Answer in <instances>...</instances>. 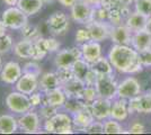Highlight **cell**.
Wrapping results in <instances>:
<instances>
[{"mask_svg": "<svg viewBox=\"0 0 151 135\" xmlns=\"http://www.w3.org/2000/svg\"><path fill=\"white\" fill-rule=\"evenodd\" d=\"M75 39L77 44H85L89 41H91V36H90V33H89L88 28L87 27H83V28H79L75 35Z\"/></svg>", "mask_w": 151, "mask_h": 135, "instance_id": "cell-38", "label": "cell"}, {"mask_svg": "<svg viewBox=\"0 0 151 135\" xmlns=\"http://www.w3.org/2000/svg\"><path fill=\"white\" fill-rule=\"evenodd\" d=\"M81 52L82 59L91 64L93 62H95L101 56V46L99 42L89 41L81 45Z\"/></svg>", "mask_w": 151, "mask_h": 135, "instance_id": "cell-18", "label": "cell"}, {"mask_svg": "<svg viewBox=\"0 0 151 135\" xmlns=\"http://www.w3.org/2000/svg\"><path fill=\"white\" fill-rule=\"evenodd\" d=\"M139 59L143 66H151V49L139 52Z\"/></svg>", "mask_w": 151, "mask_h": 135, "instance_id": "cell-44", "label": "cell"}, {"mask_svg": "<svg viewBox=\"0 0 151 135\" xmlns=\"http://www.w3.org/2000/svg\"><path fill=\"white\" fill-rule=\"evenodd\" d=\"M132 34L133 33L130 31V28L125 24H121V25L112 26L109 39H112L114 44L131 45Z\"/></svg>", "mask_w": 151, "mask_h": 135, "instance_id": "cell-14", "label": "cell"}, {"mask_svg": "<svg viewBox=\"0 0 151 135\" xmlns=\"http://www.w3.org/2000/svg\"><path fill=\"white\" fill-rule=\"evenodd\" d=\"M87 106H88V104H86L79 97H67V100L63 105L64 109L71 114H76L83 108H86Z\"/></svg>", "mask_w": 151, "mask_h": 135, "instance_id": "cell-29", "label": "cell"}, {"mask_svg": "<svg viewBox=\"0 0 151 135\" xmlns=\"http://www.w3.org/2000/svg\"><path fill=\"white\" fill-rule=\"evenodd\" d=\"M129 109H127V99L117 98L114 99L112 104V110H111V118H114L119 122H123L127 118Z\"/></svg>", "mask_w": 151, "mask_h": 135, "instance_id": "cell-21", "label": "cell"}, {"mask_svg": "<svg viewBox=\"0 0 151 135\" xmlns=\"http://www.w3.org/2000/svg\"><path fill=\"white\" fill-rule=\"evenodd\" d=\"M14 53L20 59H32L34 54V42L23 39L15 44Z\"/></svg>", "mask_w": 151, "mask_h": 135, "instance_id": "cell-24", "label": "cell"}, {"mask_svg": "<svg viewBox=\"0 0 151 135\" xmlns=\"http://www.w3.org/2000/svg\"><path fill=\"white\" fill-rule=\"evenodd\" d=\"M2 66V59H1V54H0V68Z\"/></svg>", "mask_w": 151, "mask_h": 135, "instance_id": "cell-56", "label": "cell"}, {"mask_svg": "<svg viewBox=\"0 0 151 135\" xmlns=\"http://www.w3.org/2000/svg\"><path fill=\"white\" fill-rule=\"evenodd\" d=\"M67 100V95L65 92L63 91V89L61 87L55 88L53 90H50L47 92H44V99H43V103L52 105L57 108H61L63 107V105Z\"/></svg>", "mask_w": 151, "mask_h": 135, "instance_id": "cell-20", "label": "cell"}, {"mask_svg": "<svg viewBox=\"0 0 151 135\" xmlns=\"http://www.w3.org/2000/svg\"><path fill=\"white\" fill-rule=\"evenodd\" d=\"M23 73L26 74H32V76H35V77H41L42 74V69H41V65L37 63V61L33 60L31 62H27L24 66H23Z\"/></svg>", "mask_w": 151, "mask_h": 135, "instance_id": "cell-35", "label": "cell"}, {"mask_svg": "<svg viewBox=\"0 0 151 135\" xmlns=\"http://www.w3.org/2000/svg\"><path fill=\"white\" fill-rule=\"evenodd\" d=\"M145 132V125L140 122H134L130 126V129H129V133H133V134H142Z\"/></svg>", "mask_w": 151, "mask_h": 135, "instance_id": "cell-47", "label": "cell"}, {"mask_svg": "<svg viewBox=\"0 0 151 135\" xmlns=\"http://www.w3.org/2000/svg\"><path fill=\"white\" fill-rule=\"evenodd\" d=\"M135 11L145 15V17H151V0H135L134 1Z\"/></svg>", "mask_w": 151, "mask_h": 135, "instance_id": "cell-34", "label": "cell"}, {"mask_svg": "<svg viewBox=\"0 0 151 135\" xmlns=\"http://www.w3.org/2000/svg\"><path fill=\"white\" fill-rule=\"evenodd\" d=\"M108 59L114 69L120 73L134 74L143 69L139 59V52L131 45L115 44L108 53Z\"/></svg>", "mask_w": 151, "mask_h": 135, "instance_id": "cell-1", "label": "cell"}, {"mask_svg": "<svg viewBox=\"0 0 151 135\" xmlns=\"http://www.w3.org/2000/svg\"><path fill=\"white\" fill-rule=\"evenodd\" d=\"M117 86L119 84L113 74H99L96 80L95 88L98 97L114 100L117 97Z\"/></svg>", "mask_w": 151, "mask_h": 135, "instance_id": "cell-3", "label": "cell"}, {"mask_svg": "<svg viewBox=\"0 0 151 135\" xmlns=\"http://www.w3.org/2000/svg\"><path fill=\"white\" fill-rule=\"evenodd\" d=\"M45 44H46V49L49 53H53V52H58L61 47V43L54 37H49L45 39Z\"/></svg>", "mask_w": 151, "mask_h": 135, "instance_id": "cell-42", "label": "cell"}, {"mask_svg": "<svg viewBox=\"0 0 151 135\" xmlns=\"http://www.w3.org/2000/svg\"><path fill=\"white\" fill-rule=\"evenodd\" d=\"M61 87V82L55 72H45L42 73L38 79V89L42 92H47L50 90Z\"/></svg>", "mask_w": 151, "mask_h": 135, "instance_id": "cell-19", "label": "cell"}, {"mask_svg": "<svg viewBox=\"0 0 151 135\" xmlns=\"http://www.w3.org/2000/svg\"><path fill=\"white\" fill-rule=\"evenodd\" d=\"M1 19L4 20L7 28L20 31L28 23V16L17 6H10L4 10Z\"/></svg>", "mask_w": 151, "mask_h": 135, "instance_id": "cell-6", "label": "cell"}, {"mask_svg": "<svg viewBox=\"0 0 151 135\" xmlns=\"http://www.w3.org/2000/svg\"><path fill=\"white\" fill-rule=\"evenodd\" d=\"M112 104L113 100L98 97L93 103L90 104V109L94 115L95 119L98 121H106L111 118V110H112Z\"/></svg>", "mask_w": 151, "mask_h": 135, "instance_id": "cell-11", "label": "cell"}, {"mask_svg": "<svg viewBox=\"0 0 151 135\" xmlns=\"http://www.w3.org/2000/svg\"><path fill=\"white\" fill-rule=\"evenodd\" d=\"M83 133H89V134L104 133V122L103 121H98V119H95L88 127H86V129H83Z\"/></svg>", "mask_w": 151, "mask_h": 135, "instance_id": "cell-39", "label": "cell"}, {"mask_svg": "<svg viewBox=\"0 0 151 135\" xmlns=\"http://www.w3.org/2000/svg\"><path fill=\"white\" fill-rule=\"evenodd\" d=\"M5 101H6L7 108L17 115H22L26 111L33 109L29 101V96L17 90L8 94Z\"/></svg>", "mask_w": 151, "mask_h": 135, "instance_id": "cell-5", "label": "cell"}, {"mask_svg": "<svg viewBox=\"0 0 151 135\" xmlns=\"http://www.w3.org/2000/svg\"><path fill=\"white\" fill-rule=\"evenodd\" d=\"M95 121V117L90 109V105H88L86 108L81 109L80 111L72 114V123L73 129L83 132V129L88 127L89 125Z\"/></svg>", "mask_w": 151, "mask_h": 135, "instance_id": "cell-15", "label": "cell"}, {"mask_svg": "<svg viewBox=\"0 0 151 135\" xmlns=\"http://www.w3.org/2000/svg\"><path fill=\"white\" fill-rule=\"evenodd\" d=\"M97 77H98V74H97V73L91 69V70L89 71L88 74H87V77H86L85 84H87V86H95L96 80H97Z\"/></svg>", "mask_w": 151, "mask_h": 135, "instance_id": "cell-48", "label": "cell"}, {"mask_svg": "<svg viewBox=\"0 0 151 135\" xmlns=\"http://www.w3.org/2000/svg\"><path fill=\"white\" fill-rule=\"evenodd\" d=\"M99 6L104 7L107 10H111L114 8H120L121 6H123V4H121L120 0H101Z\"/></svg>", "mask_w": 151, "mask_h": 135, "instance_id": "cell-46", "label": "cell"}, {"mask_svg": "<svg viewBox=\"0 0 151 135\" xmlns=\"http://www.w3.org/2000/svg\"><path fill=\"white\" fill-rule=\"evenodd\" d=\"M43 5L41 0H18L17 2V7L27 16H34L40 13Z\"/></svg>", "mask_w": 151, "mask_h": 135, "instance_id": "cell-26", "label": "cell"}, {"mask_svg": "<svg viewBox=\"0 0 151 135\" xmlns=\"http://www.w3.org/2000/svg\"><path fill=\"white\" fill-rule=\"evenodd\" d=\"M139 95H141V84L134 77L126 78L117 86V98L131 99Z\"/></svg>", "mask_w": 151, "mask_h": 135, "instance_id": "cell-10", "label": "cell"}, {"mask_svg": "<svg viewBox=\"0 0 151 135\" xmlns=\"http://www.w3.org/2000/svg\"><path fill=\"white\" fill-rule=\"evenodd\" d=\"M23 76V68L18 62L10 61L2 66L0 72V80L6 84H15Z\"/></svg>", "mask_w": 151, "mask_h": 135, "instance_id": "cell-12", "label": "cell"}, {"mask_svg": "<svg viewBox=\"0 0 151 135\" xmlns=\"http://www.w3.org/2000/svg\"><path fill=\"white\" fill-rule=\"evenodd\" d=\"M70 9V17L77 24L87 25L94 20L95 7L85 0H78Z\"/></svg>", "mask_w": 151, "mask_h": 135, "instance_id": "cell-4", "label": "cell"}, {"mask_svg": "<svg viewBox=\"0 0 151 135\" xmlns=\"http://www.w3.org/2000/svg\"><path fill=\"white\" fill-rule=\"evenodd\" d=\"M80 98L88 105L93 103L96 98H98V94H97V90L95 88V86H87L86 84V87L83 88L81 95H80Z\"/></svg>", "mask_w": 151, "mask_h": 135, "instance_id": "cell-32", "label": "cell"}, {"mask_svg": "<svg viewBox=\"0 0 151 135\" xmlns=\"http://www.w3.org/2000/svg\"><path fill=\"white\" fill-rule=\"evenodd\" d=\"M18 119V127L26 134L38 133L41 129V116L35 110H28L22 114Z\"/></svg>", "mask_w": 151, "mask_h": 135, "instance_id": "cell-7", "label": "cell"}, {"mask_svg": "<svg viewBox=\"0 0 151 135\" xmlns=\"http://www.w3.org/2000/svg\"><path fill=\"white\" fill-rule=\"evenodd\" d=\"M139 114H151V92L145 95H140Z\"/></svg>", "mask_w": 151, "mask_h": 135, "instance_id": "cell-33", "label": "cell"}, {"mask_svg": "<svg viewBox=\"0 0 151 135\" xmlns=\"http://www.w3.org/2000/svg\"><path fill=\"white\" fill-rule=\"evenodd\" d=\"M121 4H123V5H125V6H130L131 4H133L135 0H120Z\"/></svg>", "mask_w": 151, "mask_h": 135, "instance_id": "cell-53", "label": "cell"}, {"mask_svg": "<svg viewBox=\"0 0 151 135\" xmlns=\"http://www.w3.org/2000/svg\"><path fill=\"white\" fill-rule=\"evenodd\" d=\"M13 49V37L10 35H5L0 37V54H6Z\"/></svg>", "mask_w": 151, "mask_h": 135, "instance_id": "cell-40", "label": "cell"}, {"mask_svg": "<svg viewBox=\"0 0 151 135\" xmlns=\"http://www.w3.org/2000/svg\"><path fill=\"white\" fill-rule=\"evenodd\" d=\"M145 29L151 34V17L148 18V23H147V27H145Z\"/></svg>", "mask_w": 151, "mask_h": 135, "instance_id": "cell-54", "label": "cell"}, {"mask_svg": "<svg viewBox=\"0 0 151 135\" xmlns=\"http://www.w3.org/2000/svg\"><path fill=\"white\" fill-rule=\"evenodd\" d=\"M147 23H148V17H145V15L138 13V11L130 14L125 20V25L130 28V31L132 33L145 29Z\"/></svg>", "mask_w": 151, "mask_h": 135, "instance_id": "cell-22", "label": "cell"}, {"mask_svg": "<svg viewBox=\"0 0 151 135\" xmlns=\"http://www.w3.org/2000/svg\"><path fill=\"white\" fill-rule=\"evenodd\" d=\"M104 133L105 134H122L124 133V129L119 121L114 118H108L104 121Z\"/></svg>", "mask_w": 151, "mask_h": 135, "instance_id": "cell-31", "label": "cell"}, {"mask_svg": "<svg viewBox=\"0 0 151 135\" xmlns=\"http://www.w3.org/2000/svg\"><path fill=\"white\" fill-rule=\"evenodd\" d=\"M94 19L99 20V21H107L108 20V10L101 6L95 7Z\"/></svg>", "mask_w": 151, "mask_h": 135, "instance_id": "cell-41", "label": "cell"}, {"mask_svg": "<svg viewBox=\"0 0 151 135\" xmlns=\"http://www.w3.org/2000/svg\"><path fill=\"white\" fill-rule=\"evenodd\" d=\"M18 119L10 114L0 115V134H14L18 129Z\"/></svg>", "mask_w": 151, "mask_h": 135, "instance_id": "cell-23", "label": "cell"}, {"mask_svg": "<svg viewBox=\"0 0 151 135\" xmlns=\"http://www.w3.org/2000/svg\"><path fill=\"white\" fill-rule=\"evenodd\" d=\"M44 131L53 134H71L75 131L72 117L65 113L58 111L54 116L44 121Z\"/></svg>", "mask_w": 151, "mask_h": 135, "instance_id": "cell-2", "label": "cell"}, {"mask_svg": "<svg viewBox=\"0 0 151 135\" xmlns=\"http://www.w3.org/2000/svg\"><path fill=\"white\" fill-rule=\"evenodd\" d=\"M88 28L91 41L95 42H101L109 37L111 35V28L107 21H99V20H91L89 24L86 25Z\"/></svg>", "mask_w": 151, "mask_h": 135, "instance_id": "cell-13", "label": "cell"}, {"mask_svg": "<svg viewBox=\"0 0 151 135\" xmlns=\"http://www.w3.org/2000/svg\"><path fill=\"white\" fill-rule=\"evenodd\" d=\"M91 69L99 76V74H113V65L111 63L109 59L104 58L101 55L98 60L91 63Z\"/></svg>", "mask_w": 151, "mask_h": 135, "instance_id": "cell-28", "label": "cell"}, {"mask_svg": "<svg viewBox=\"0 0 151 135\" xmlns=\"http://www.w3.org/2000/svg\"><path fill=\"white\" fill-rule=\"evenodd\" d=\"M4 2H5V5H7L8 7L10 6H17V2H18V0H2Z\"/></svg>", "mask_w": 151, "mask_h": 135, "instance_id": "cell-51", "label": "cell"}, {"mask_svg": "<svg viewBox=\"0 0 151 135\" xmlns=\"http://www.w3.org/2000/svg\"><path fill=\"white\" fill-rule=\"evenodd\" d=\"M43 97L41 95V92H33L32 95H29V101H31L32 108H36V107H41L43 104Z\"/></svg>", "mask_w": 151, "mask_h": 135, "instance_id": "cell-45", "label": "cell"}, {"mask_svg": "<svg viewBox=\"0 0 151 135\" xmlns=\"http://www.w3.org/2000/svg\"><path fill=\"white\" fill-rule=\"evenodd\" d=\"M15 88L17 91H20L29 96L38 89V78L32 74L23 73V76L15 84Z\"/></svg>", "mask_w": 151, "mask_h": 135, "instance_id": "cell-16", "label": "cell"}, {"mask_svg": "<svg viewBox=\"0 0 151 135\" xmlns=\"http://www.w3.org/2000/svg\"><path fill=\"white\" fill-rule=\"evenodd\" d=\"M59 109H60V108H57V107H54V106H52V105L43 103L42 106L40 107L38 114L41 116V118H43L45 121V119H49L52 116L55 115L58 111H59Z\"/></svg>", "mask_w": 151, "mask_h": 135, "instance_id": "cell-36", "label": "cell"}, {"mask_svg": "<svg viewBox=\"0 0 151 135\" xmlns=\"http://www.w3.org/2000/svg\"><path fill=\"white\" fill-rule=\"evenodd\" d=\"M6 32H7V26L5 25L4 20L0 19V37L5 36V35H6Z\"/></svg>", "mask_w": 151, "mask_h": 135, "instance_id": "cell-50", "label": "cell"}, {"mask_svg": "<svg viewBox=\"0 0 151 135\" xmlns=\"http://www.w3.org/2000/svg\"><path fill=\"white\" fill-rule=\"evenodd\" d=\"M57 76L60 80L61 84L68 82L69 80L73 79L75 78V74H73V71L71 68H60V69H57Z\"/></svg>", "mask_w": 151, "mask_h": 135, "instance_id": "cell-37", "label": "cell"}, {"mask_svg": "<svg viewBox=\"0 0 151 135\" xmlns=\"http://www.w3.org/2000/svg\"><path fill=\"white\" fill-rule=\"evenodd\" d=\"M139 100H140V95L137 97H133L131 99H127V109H129L130 115L139 113Z\"/></svg>", "mask_w": 151, "mask_h": 135, "instance_id": "cell-43", "label": "cell"}, {"mask_svg": "<svg viewBox=\"0 0 151 135\" xmlns=\"http://www.w3.org/2000/svg\"><path fill=\"white\" fill-rule=\"evenodd\" d=\"M131 46L138 52L151 49V34L147 29L133 33Z\"/></svg>", "mask_w": 151, "mask_h": 135, "instance_id": "cell-17", "label": "cell"}, {"mask_svg": "<svg viewBox=\"0 0 151 135\" xmlns=\"http://www.w3.org/2000/svg\"><path fill=\"white\" fill-rule=\"evenodd\" d=\"M82 58L81 47L73 46L69 49H64L58 52L54 59V64L57 69L60 68H71L77 60Z\"/></svg>", "mask_w": 151, "mask_h": 135, "instance_id": "cell-8", "label": "cell"}, {"mask_svg": "<svg viewBox=\"0 0 151 135\" xmlns=\"http://www.w3.org/2000/svg\"><path fill=\"white\" fill-rule=\"evenodd\" d=\"M20 33H22L23 39L32 41V42H35V41H37L38 39L42 37L41 31L38 29L37 26L33 25V24H29V23H27V24L20 29Z\"/></svg>", "mask_w": 151, "mask_h": 135, "instance_id": "cell-30", "label": "cell"}, {"mask_svg": "<svg viewBox=\"0 0 151 135\" xmlns=\"http://www.w3.org/2000/svg\"><path fill=\"white\" fill-rule=\"evenodd\" d=\"M85 1H87L88 4L93 5L94 7H97V6H99V5H101V0H85Z\"/></svg>", "mask_w": 151, "mask_h": 135, "instance_id": "cell-52", "label": "cell"}, {"mask_svg": "<svg viewBox=\"0 0 151 135\" xmlns=\"http://www.w3.org/2000/svg\"><path fill=\"white\" fill-rule=\"evenodd\" d=\"M60 5H62L65 8H71V7L75 5L78 0H58Z\"/></svg>", "mask_w": 151, "mask_h": 135, "instance_id": "cell-49", "label": "cell"}, {"mask_svg": "<svg viewBox=\"0 0 151 135\" xmlns=\"http://www.w3.org/2000/svg\"><path fill=\"white\" fill-rule=\"evenodd\" d=\"M43 4H51V2H53L54 0H41Z\"/></svg>", "mask_w": 151, "mask_h": 135, "instance_id": "cell-55", "label": "cell"}, {"mask_svg": "<svg viewBox=\"0 0 151 135\" xmlns=\"http://www.w3.org/2000/svg\"><path fill=\"white\" fill-rule=\"evenodd\" d=\"M69 17L62 11H55L51 14L50 17L46 20L49 31L55 36L65 34V32L69 29Z\"/></svg>", "mask_w": 151, "mask_h": 135, "instance_id": "cell-9", "label": "cell"}, {"mask_svg": "<svg viewBox=\"0 0 151 135\" xmlns=\"http://www.w3.org/2000/svg\"><path fill=\"white\" fill-rule=\"evenodd\" d=\"M71 69L73 71L75 78H77V79H79V80H81V81L85 82L87 74L89 73V71L91 70V65L86 60H83L81 58L76 61L75 63H73V65L71 66Z\"/></svg>", "mask_w": 151, "mask_h": 135, "instance_id": "cell-27", "label": "cell"}, {"mask_svg": "<svg viewBox=\"0 0 151 135\" xmlns=\"http://www.w3.org/2000/svg\"><path fill=\"white\" fill-rule=\"evenodd\" d=\"M85 87H86V84L77 78H73L68 82L61 84V88L65 92L67 97H79L80 98V95Z\"/></svg>", "mask_w": 151, "mask_h": 135, "instance_id": "cell-25", "label": "cell"}]
</instances>
